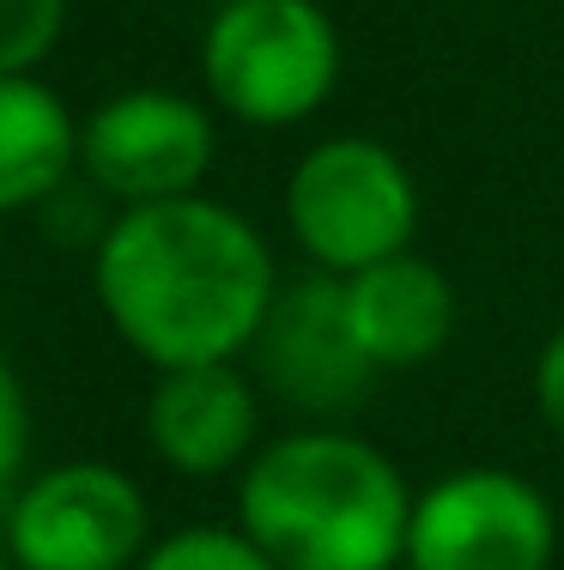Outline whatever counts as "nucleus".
<instances>
[{
	"label": "nucleus",
	"instance_id": "1",
	"mask_svg": "<svg viewBox=\"0 0 564 570\" xmlns=\"http://www.w3.org/2000/svg\"><path fill=\"white\" fill-rule=\"evenodd\" d=\"M91 279L110 328L158 371L237 364L279 297L261 230L200 195L128 207L103 230Z\"/></svg>",
	"mask_w": 564,
	"mask_h": 570
},
{
	"label": "nucleus",
	"instance_id": "2",
	"mask_svg": "<svg viewBox=\"0 0 564 570\" xmlns=\"http://www.w3.org/2000/svg\"><path fill=\"white\" fill-rule=\"evenodd\" d=\"M237 528L279 570H395L407 564L413 492L353 431H291L249 455Z\"/></svg>",
	"mask_w": 564,
	"mask_h": 570
},
{
	"label": "nucleus",
	"instance_id": "3",
	"mask_svg": "<svg viewBox=\"0 0 564 570\" xmlns=\"http://www.w3.org/2000/svg\"><path fill=\"white\" fill-rule=\"evenodd\" d=\"M219 110L249 128H291L340 86V31L316 0H225L200 37Z\"/></svg>",
	"mask_w": 564,
	"mask_h": 570
},
{
	"label": "nucleus",
	"instance_id": "4",
	"mask_svg": "<svg viewBox=\"0 0 564 570\" xmlns=\"http://www.w3.org/2000/svg\"><path fill=\"white\" fill-rule=\"evenodd\" d=\"M286 225L316 274H358L413 249L419 230V183L395 146L370 134H334L310 146L286 183Z\"/></svg>",
	"mask_w": 564,
	"mask_h": 570
},
{
	"label": "nucleus",
	"instance_id": "5",
	"mask_svg": "<svg viewBox=\"0 0 564 570\" xmlns=\"http://www.w3.org/2000/svg\"><path fill=\"white\" fill-rule=\"evenodd\" d=\"M553 498L516 468H455L413 498L407 570H553Z\"/></svg>",
	"mask_w": 564,
	"mask_h": 570
},
{
	"label": "nucleus",
	"instance_id": "6",
	"mask_svg": "<svg viewBox=\"0 0 564 570\" xmlns=\"http://www.w3.org/2000/svg\"><path fill=\"white\" fill-rule=\"evenodd\" d=\"M146 498L110 461H67L12 492L7 552L19 570H128L146 559Z\"/></svg>",
	"mask_w": 564,
	"mask_h": 570
},
{
	"label": "nucleus",
	"instance_id": "7",
	"mask_svg": "<svg viewBox=\"0 0 564 570\" xmlns=\"http://www.w3.org/2000/svg\"><path fill=\"white\" fill-rule=\"evenodd\" d=\"M212 116L195 98L165 86H133L122 98L98 104L79 128V165L122 207L182 200L212 170Z\"/></svg>",
	"mask_w": 564,
	"mask_h": 570
},
{
	"label": "nucleus",
	"instance_id": "8",
	"mask_svg": "<svg viewBox=\"0 0 564 570\" xmlns=\"http://www.w3.org/2000/svg\"><path fill=\"white\" fill-rule=\"evenodd\" d=\"M249 352L267 383L291 406H310V413H340V406L365 401V389L376 376L370 358L353 341L346 285L334 274L279 285V297H274V309H267Z\"/></svg>",
	"mask_w": 564,
	"mask_h": 570
},
{
	"label": "nucleus",
	"instance_id": "9",
	"mask_svg": "<svg viewBox=\"0 0 564 570\" xmlns=\"http://www.w3.org/2000/svg\"><path fill=\"white\" fill-rule=\"evenodd\" d=\"M255 389L237 364H188V371H158V389L146 401V438L165 468L188 480H219L244 468L255 450Z\"/></svg>",
	"mask_w": 564,
	"mask_h": 570
},
{
	"label": "nucleus",
	"instance_id": "10",
	"mask_svg": "<svg viewBox=\"0 0 564 570\" xmlns=\"http://www.w3.org/2000/svg\"><path fill=\"white\" fill-rule=\"evenodd\" d=\"M346 316L370 371H419L455 334V285L437 262L400 249L376 267L346 274Z\"/></svg>",
	"mask_w": 564,
	"mask_h": 570
},
{
	"label": "nucleus",
	"instance_id": "11",
	"mask_svg": "<svg viewBox=\"0 0 564 570\" xmlns=\"http://www.w3.org/2000/svg\"><path fill=\"white\" fill-rule=\"evenodd\" d=\"M79 165V128L67 104L31 73H0V213L56 195Z\"/></svg>",
	"mask_w": 564,
	"mask_h": 570
},
{
	"label": "nucleus",
	"instance_id": "12",
	"mask_svg": "<svg viewBox=\"0 0 564 570\" xmlns=\"http://www.w3.org/2000/svg\"><path fill=\"white\" fill-rule=\"evenodd\" d=\"M140 570H279L261 547L244 534V528H212V522H195V528H177L165 534L158 547H146Z\"/></svg>",
	"mask_w": 564,
	"mask_h": 570
},
{
	"label": "nucleus",
	"instance_id": "13",
	"mask_svg": "<svg viewBox=\"0 0 564 570\" xmlns=\"http://www.w3.org/2000/svg\"><path fill=\"white\" fill-rule=\"evenodd\" d=\"M67 0H0V73H31L56 49Z\"/></svg>",
	"mask_w": 564,
	"mask_h": 570
},
{
	"label": "nucleus",
	"instance_id": "14",
	"mask_svg": "<svg viewBox=\"0 0 564 570\" xmlns=\"http://www.w3.org/2000/svg\"><path fill=\"white\" fill-rule=\"evenodd\" d=\"M24 455H31V406H24V389L12 376V364L0 358V504L19 492Z\"/></svg>",
	"mask_w": 564,
	"mask_h": 570
},
{
	"label": "nucleus",
	"instance_id": "15",
	"mask_svg": "<svg viewBox=\"0 0 564 570\" xmlns=\"http://www.w3.org/2000/svg\"><path fill=\"white\" fill-rule=\"evenodd\" d=\"M534 406H541L546 431L564 443V322L546 334L541 358H534Z\"/></svg>",
	"mask_w": 564,
	"mask_h": 570
},
{
	"label": "nucleus",
	"instance_id": "16",
	"mask_svg": "<svg viewBox=\"0 0 564 570\" xmlns=\"http://www.w3.org/2000/svg\"><path fill=\"white\" fill-rule=\"evenodd\" d=\"M12 564V552H7V534H0V570H7Z\"/></svg>",
	"mask_w": 564,
	"mask_h": 570
},
{
	"label": "nucleus",
	"instance_id": "17",
	"mask_svg": "<svg viewBox=\"0 0 564 570\" xmlns=\"http://www.w3.org/2000/svg\"><path fill=\"white\" fill-rule=\"evenodd\" d=\"M558 7H564V0H558Z\"/></svg>",
	"mask_w": 564,
	"mask_h": 570
}]
</instances>
